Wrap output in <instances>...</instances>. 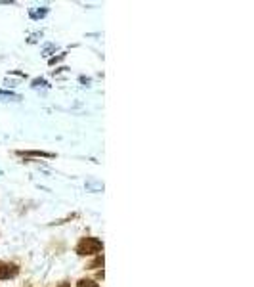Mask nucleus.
<instances>
[{
    "label": "nucleus",
    "instance_id": "nucleus-10",
    "mask_svg": "<svg viewBox=\"0 0 254 287\" xmlns=\"http://www.w3.org/2000/svg\"><path fill=\"white\" fill-rule=\"evenodd\" d=\"M0 175H2V171H0Z\"/></svg>",
    "mask_w": 254,
    "mask_h": 287
},
{
    "label": "nucleus",
    "instance_id": "nucleus-5",
    "mask_svg": "<svg viewBox=\"0 0 254 287\" xmlns=\"http://www.w3.org/2000/svg\"><path fill=\"white\" fill-rule=\"evenodd\" d=\"M86 190L88 192H103V184L101 182H86Z\"/></svg>",
    "mask_w": 254,
    "mask_h": 287
},
{
    "label": "nucleus",
    "instance_id": "nucleus-1",
    "mask_svg": "<svg viewBox=\"0 0 254 287\" xmlns=\"http://www.w3.org/2000/svg\"><path fill=\"white\" fill-rule=\"evenodd\" d=\"M103 251V242L98 238H82L77 243L75 253L80 257H90V255H99Z\"/></svg>",
    "mask_w": 254,
    "mask_h": 287
},
{
    "label": "nucleus",
    "instance_id": "nucleus-3",
    "mask_svg": "<svg viewBox=\"0 0 254 287\" xmlns=\"http://www.w3.org/2000/svg\"><path fill=\"white\" fill-rule=\"evenodd\" d=\"M18 155H23V157H46V159H52L54 154H48V152H39V150H31V152H18Z\"/></svg>",
    "mask_w": 254,
    "mask_h": 287
},
{
    "label": "nucleus",
    "instance_id": "nucleus-8",
    "mask_svg": "<svg viewBox=\"0 0 254 287\" xmlns=\"http://www.w3.org/2000/svg\"><path fill=\"white\" fill-rule=\"evenodd\" d=\"M65 56H67V54L63 52V54H59L58 58H50V60H48V64H50V66H54V64H58V62H61V60H63Z\"/></svg>",
    "mask_w": 254,
    "mask_h": 287
},
{
    "label": "nucleus",
    "instance_id": "nucleus-4",
    "mask_svg": "<svg viewBox=\"0 0 254 287\" xmlns=\"http://www.w3.org/2000/svg\"><path fill=\"white\" fill-rule=\"evenodd\" d=\"M46 14H48V8H46V6H42L40 10H31V12H29V16H31L33 20H40V18H44Z\"/></svg>",
    "mask_w": 254,
    "mask_h": 287
},
{
    "label": "nucleus",
    "instance_id": "nucleus-2",
    "mask_svg": "<svg viewBox=\"0 0 254 287\" xmlns=\"http://www.w3.org/2000/svg\"><path fill=\"white\" fill-rule=\"evenodd\" d=\"M18 274H20V266L0 261V280H10V278H16Z\"/></svg>",
    "mask_w": 254,
    "mask_h": 287
},
{
    "label": "nucleus",
    "instance_id": "nucleus-6",
    "mask_svg": "<svg viewBox=\"0 0 254 287\" xmlns=\"http://www.w3.org/2000/svg\"><path fill=\"white\" fill-rule=\"evenodd\" d=\"M77 287H99V284H96L94 280H88V278H82L77 282Z\"/></svg>",
    "mask_w": 254,
    "mask_h": 287
},
{
    "label": "nucleus",
    "instance_id": "nucleus-7",
    "mask_svg": "<svg viewBox=\"0 0 254 287\" xmlns=\"http://www.w3.org/2000/svg\"><path fill=\"white\" fill-rule=\"evenodd\" d=\"M98 266H103V255H98L92 265H88V268H98Z\"/></svg>",
    "mask_w": 254,
    "mask_h": 287
},
{
    "label": "nucleus",
    "instance_id": "nucleus-9",
    "mask_svg": "<svg viewBox=\"0 0 254 287\" xmlns=\"http://www.w3.org/2000/svg\"><path fill=\"white\" fill-rule=\"evenodd\" d=\"M58 287H71L69 282H61V286H58Z\"/></svg>",
    "mask_w": 254,
    "mask_h": 287
}]
</instances>
